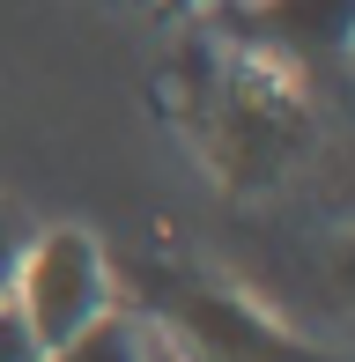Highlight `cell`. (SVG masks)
I'll return each mask as SVG.
<instances>
[{"instance_id": "5b68a950", "label": "cell", "mask_w": 355, "mask_h": 362, "mask_svg": "<svg viewBox=\"0 0 355 362\" xmlns=\"http://www.w3.org/2000/svg\"><path fill=\"white\" fill-rule=\"evenodd\" d=\"M0 362H45V340L30 333V318L0 296Z\"/></svg>"}, {"instance_id": "6da1fadb", "label": "cell", "mask_w": 355, "mask_h": 362, "mask_svg": "<svg viewBox=\"0 0 355 362\" xmlns=\"http://www.w3.org/2000/svg\"><path fill=\"white\" fill-rule=\"evenodd\" d=\"M15 310L30 318V333L45 348L74 340L89 318H104V252L82 229H52L23 252L15 267Z\"/></svg>"}, {"instance_id": "7a4b0ae2", "label": "cell", "mask_w": 355, "mask_h": 362, "mask_svg": "<svg viewBox=\"0 0 355 362\" xmlns=\"http://www.w3.org/2000/svg\"><path fill=\"white\" fill-rule=\"evenodd\" d=\"M170 325L192 348V362H318V355L289 348L274 325H260L245 303H230L215 288H178L170 296Z\"/></svg>"}, {"instance_id": "8992f818", "label": "cell", "mask_w": 355, "mask_h": 362, "mask_svg": "<svg viewBox=\"0 0 355 362\" xmlns=\"http://www.w3.org/2000/svg\"><path fill=\"white\" fill-rule=\"evenodd\" d=\"M23 252H30V222L15 215L8 200H0V296L15 288V267H23Z\"/></svg>"}, {"instance_id": "52a82bcc", "label": "cell", "mask_w": 355, "mask_h": 362, "mask_svg": "<svg viewBox=\"0 0 355 362\" xmlns=\"http://www.w3.org/2000/svg\"><path fill=\"white\" fill-rule=\"evenodd\" d=\"M178 8H207V0H178Z\"/></svg>"}, {"instance_id": "277c9868", "label": "cell", "mask_w": 355, "mask_h": 362, "mask_svg": "<svg viewBox=\"0 0 355 362\" xmlns=\"http://www.w3.org/2000/svg\"><path fill=\"white\" fill-rule=\"evenodd\" d=\"M45 362H149V348H141V333L126 318H89L74 340H59V348H45Z\"/></svg>"}, {"instance_id": "3957f363", "label": "cell", "mask_w": 355, "mask_h": 362, "mask_svg": "<svg viewBox=\"0 0 355 362\" xmlns=\"http://www.w3.org/2000/svg\"><path fill=\"white\" fill-rule=\"evenodd\" d=\"M245 30L260 45H274V52L326 59V52L348 45V0H260Z\"/></svg>"}]
</instances>
